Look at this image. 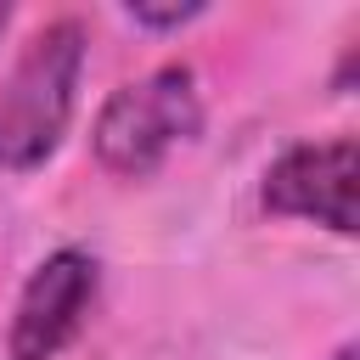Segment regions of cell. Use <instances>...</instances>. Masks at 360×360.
I'll list each match as a JSON object with an SVG mask.
<instances>
[{
	"instance_id": "obj_1",
	"label": "cell",
	"mask_w": 360,
	"mask_h": 360,
	"mask_svg": "<svg viewBox=\"0 0 360 360\" xmlns=\"http://www.w3.org/2000/svg\"><path fill=\"white\" fill-rule=\"evenodd\" d=\"M90 34L79 17L39 22L0 79V174H34L73 129Z\"/></svg>"
},
{
	"instance_id": "obj_2",
	"label": "cell",
	"mask_w": 360,
	"mask_h": 360,
	"mask_svg": "<svg viewBox=\"0 0 360 360\" xmlns=\"http://www.w3.org/2000/svg\"><path fill=\"white\" fill-rule=\"evenodd\" d=\"M202 135V90L191 62H158L152 73L118 84L96 124H90V152L107 174L118 180H146L158 174L180 146Z\"/></svg>"
},
{
	"instance_id": "obj_3",
	"label": "cell",
	"mask_w": 360,
	"mask_h": 360,
	"mask_svg": "<svg viewBox=\"0 0 360 360\" xmlns=\"http://www.w3.org/2000/svg\"><path fill=\"white\" fill-rule=\"evenodd\" d=\"M96 292H101V264L96 253L84 248H56L45 253L17 304H11V321H6V354L11 360H56L90 321L96 309Z\"/></svg>"
},
{
	"instance_id": "obj_4",
	"label": "cell",
	"mask_w": 360,
	"mask_h": 360,
	"mask_svg": "<svg viewBox=\"0 0 360 360\" xmlns=\"http://www.w3.org/2000/svg\"><path fill=\"white\" fill-rule=\"evenodd\" d=\"M354 180H360V152L349 135L298 141L264 169L259 202L281 219H309L326 225L332 236H354Z\"/></svg>"
},
{
	"instance_id": "obj_5",
	"label": "cell",
	"mask_w": 360,
	"mask_h": 360,
	"mask_svg": "<svg viewBox=\"0 0 360 360\" xmlns=\"http://www.w3.org/2000/svg\"><path fill=\"white\" fill-rule=\"evenodd\" d=\"M208 11V0H169V6H152V0H129L124 6V17L135 22V28H146V34H174V28H186V22H197Z\"/></svg>"
},
{
	"instance_id": "obj_6",
	"label": "cell",
	"mask_w": 360,
	"mask_h": 360,
	"mask_svg": "<svg viewBox=\"0 0 360 360\" xmlns=\"http://www.w3.org/2000/svg\"><path fill=\"white\" fill-rule=\"evenodd\" d=\"M326 360H360V349H354V343H338V349H332Z\"/></svg>"
},
{
	"instance_id": "obj_7",
	"label": "cell",
	"mask_w": 360,
	"mask_h": 360,
	"mask_svg": "<svg viewBox=\"0 0 360 360\" xmlns=\"http://www.w3.org/2000/svg\"><path fill=\"white\" fill-rule=\"evenodd\" d=\"M6 22H11V6H0V34H6Z\"/></svg>"
}]
</instances>
